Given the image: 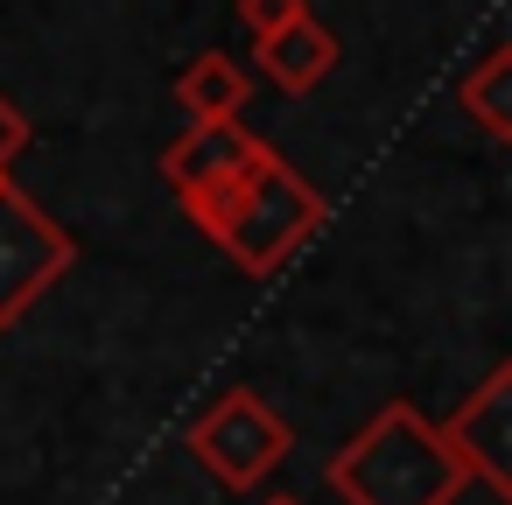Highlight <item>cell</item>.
Instances as JSON below:
<instances>
[{
  "label": "cell",
  "instance_id": "obj_5",
  "mask_svg": "<svg viewBox=\"0 0 512 505\" xmlns=\"http://www.w3.org/2000/svg\"><path fill=\"white\" fill-rule=\"evenodd\" d=\"M442 442L456 449V463H463L484 491L512 498V365H498V372L456 407V421L442 428Z\"/></svg>",
  "mask_w": 512,
  "mask_h": 505
},
{
  "label": "cell",
  "instance_id": "obj_3",
  "mask_svg": "<svg viewBox=\"0 0 512 505\" xmlns=\"http://www.w3.org/2000/svg\"><path fill=\"white\" fill-rule=\"evenodd\" d=\"M183 449H190L225 491H253V484H267V470L295 449V435H288V421H281L253 386H232V393H218V400L183 428Z\"/></svg>",
  "mask_w": 512,
  "mask_h": 505
},
{
  "label": "cell",
  "instance_id": "obj_12",
  "mask_svg": "<svg viewBox=\"0 0 512 505\" xmlns=\"http://www.w3.org/2000/svg\"><path fill=\"white\" fill-rule=\"evenodd\" d=\"M260 505H295V498H260Z\"/></svg>",
  "mask_w": 512,
  "mask_h": 505
},
{
  "label": "cell",
  "instance_id": "obj_13",
  "mask_svg": "<svg viewBox=\"0 0 512 505\" xmlns=\"http://www.w3.org/2000/svg\"><path fill=\"white\" fill-rule=\"evenodd\" d=\"M0 190H8V169H0Z\"/></svg>",
  "mask_w": 512,
  "mask_h": 505
},
{
  "label": "cell",
  "instance_id": "obj_10",
  "mask_svg": "<svg viewBox=\"0 0 512 505\" xmlns=\"http://www.w3.org/2000/svg\"><path fill=\"white\" fill-rule=\"evenodd\" d=\"M22 148H29V120H22V113H15L8 99H0V169H8V162H15Z\"/></svg>",
  "mask_w": 512,
  "mask_h": 505
},
{
  "label": "cell",
  "instance_id": "obj_11",
  "mask_svg": "<svg viewBox=\"0 0 512 505\" xmlns=\"http://www.w3.org/2000/svg\"><path fill=\"white\" fill-rule=\"evenodd\" d=\"M246 15H253V29H260V36H274V29H288V22H295V0H246Z\"/></svg>",
  "mask_w": 512,
  "mask_h": 505
},
{
  "label": "cell",
  "instance_id": "obj_2",
  "mask_svg": "<svg viewBox=\"0 0 512 505\" xmlns=\"http://www.w3.org/2000/svg\"><path fill=\"white\" fill-rule=\"evenodd\" d=\"M323 477L351 505H456V491L470 484V470L421 407H379L351 435V449L323 463Z\"/></svg>",
  "mask_w": 512,
  "mask_h": 505
},
{
  "label": "cell",
  "instance_id": "obj_8",
  "mask_svg": "<svg viewBox=\"0 0 512 505\" xmlns=\"http://www.w3.org/2000/svg\"><path fill=\"white\" fill-rule=\"evenodd\" d=\"M183 106L197 113V127H204V120H232V113L246 106V78H239L225 57H204V64L183 78Z\"/></svg>",
  "mask_w": 512,
  "mask_h": 505
},
{
  "label": "cell",
  "instance_id": "obj_9",
  "mask_svg": "<svg viewBox=\"0 0 512 505\" xmlns=\"http://www.w3.org/2000/svg\"><path fill=\"white\" fill-rule=\"evenodd\" d=\"M470 106H477V120H484L491 134H512V120H505V106H498V71L470 85Z\"/></svg>",
  "mask_w": 512,
  "mask_h": 505
},
{
  "label": "cell",
  "instance_id": "obj_7",
  "mask_svg": "<svg viewBox=\"0 0 512 505\" xmlns=\"http://www.w3.org/2000/svg\"><path fill=\"white\" fill-rule=\"evenodd\" d=\"M267 71H274L288 92H309V85L330 71V43H323L316 29L288 22V29H274V36H267Z\"/></svg>",
  "mask_w": 512,
  "mask_h": 505
},
{
  "label": "cell",
  "instance_id": "obj_4",
  "mask_svg": "<svg viewBox=\"0 0 512 505\" xmlns=\"http://www.w3.org/2000/svg\"><path fill=\"white\" fill-rule=\"evenodd\" d=\"M71 260H78L71 232H57L22 190H0V330L22 323L71 274Z\"/></svg>",
  "mask_w": 512,
  "mask_h": 505
},
{
  "label": "cell",
  "instance_id": "obj_6",
  "mask_svg": "<svg viewBox=\"0 0 512 505\" xmlns=\"http://www.w3.org/2000/svg\"><path fill=\"white\" fill-rule=\"evenodd\" d=\"M253 155H260V148H253V141H246L232 120H204V127L183 141V148H169V155H162V176H169V190L190 204V197L218 190L232 169H246Z\"/></svg>",
  "mask_w": 512,
  "mask_h": 505
},
{
  "label": "cell",
  "instance_id": "obj_1",
  "mask_svg": "<svg viewBox=\"0 0 512 505\" xmlns=\"http://www.w3.org/2000/svg\"><path fill=\"white\" fill-rule=\"evenodd\" d=\"M190 218L204 225V239H211L239 274L267 281V274H281V267L323 232V197H316L309 183H295V176L260 148V155H253L246 169H232L218 190L190 197Z\"/></svg>",
  "mask_w": 512,
  "mask_h": 505
}]
</instances>
